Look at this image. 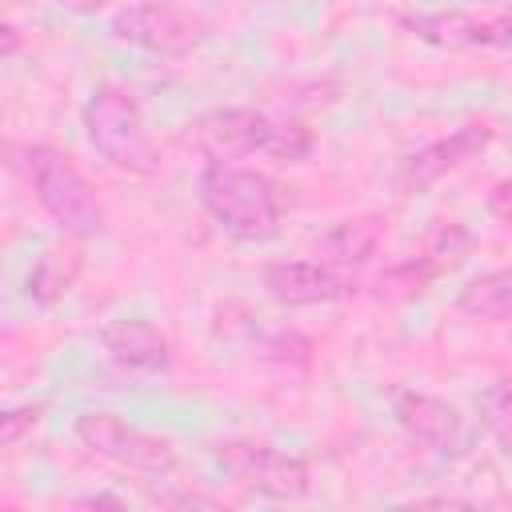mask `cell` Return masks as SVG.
I'll return each mask as SVG.
<instances>
[{"label":"cell","mask_w":512,"mask_h":512,"mask_svg":"<svg viewBox=\"0 0 512 512\" xmlns=\"http://www.w3.org/2000/svg\"><path fill=\"white\" fill-rule=\"evenodd\" d=\"M488 212H492V220L512 224V176H504L500 184H492V192H488Z\"/></svg>","instance_id":"cell-18"},{"label":"cell","mask_w":512,"mask_h":512,"mask_svg":"<svg viewBox=\"0 0 512 512\" xmlns=\"http://www.w3.org/2000/svg\"><path fill=\"white\" fill-rule=\"evenodd\" d=\"M192 132L212 160L260 152L280 164H300L316 148L312 128H304L300 120H288V116H272L264 108H216V112L200 116Z\"/></svg>","instance_id":"cell-2"},{"label":"cell","mask_w":512,"mask_h":512,"mask_svg":"<svg viewBox=\"0 0 512 512\" xmlns=\"http://www.w3.org/2000/svg\"><path fill=\"white\" fill-rule=\"evenodd\" d=\"M216 468L236 480L240 488L268 496V500H300L312 488V468L308 460L280 452L272 444H256V440H220L212 448Z\"/></svg>","instance_id":"cell-5"},{"label":"cell","mask_w":512,"mask_h":512,"mask_svg":"<svg viewBox=\"0 0 512 512\" xmlns=\"http://www.w3.org/2000/svg\"><path fill=\"white\" fill-rule=\"evenodd\" d=\"M392 416L416 444H424L440 456H456L464 448V416L440 396L412 392V388L396 392L392 396Z\"/></svg>","instance_id":"cell-11"},{"label":"cell","mask_w":512,"mask_h":512,"mask_svg":"<svg viewBox=\"0 0 512 512\" xmlns=\"http://www.w3.org/2000/svg\"><path fill=\"white\" fill-rule=\"evenodd\" d=\"M488 144H492V124H484V120H468V124L452 128L448 136H440V140H432V144H424V148H416V152H408L400 160V168H396V192L416 196V192L432 188L452 168L476 160Z\"/></svg>","instance_id":"cell-7"},{"label":"cell","mask_w":512,"mask_h":512,"mask_svg":"<svg viewBox=\"0 0 512 512\" xmlns=\"http://www.w3.org/2000/svg\"><path fill=\"white\" fill-rule=\"evenodd\" d=\"M200 204L208 216L240 244H264L280 232L284 220V196L280 184L268 180L264 172L228 164V160H208L200 172Z\"/></svg>","instance_id":"cell-1"},{"label":"cell","mask_w":512,"mask_h":512,"mask_svg":"<svg viewBox=\"0 0 512 512\" xmlns=\"http://www.w3.org/2000/svg\"><path fill=\"white\" fill-rule=\"evenodd\" d=\"M404 28L432 48H508L512 44V12H416L404 16Z\"/></svg>","instance_id":"cell-9"},{"label":"cell","mask_w":512,"mask_h":512,"mask_svg":"<svg viewBox=\"0 0 512 512\" xmlns=\"http://www.w3.org/2000/svg\"><path fill=\"white\" fill-rule=\"evenodd\" d=\"M264 292L284 308H312L344 300L352 280L328 260H276L264 268Z\"/></svg>","instance_id":"cell-10"},{"label":"cell","mask_w":512,"mask_h":512,"mask_svg":"<svg viewBox=\"0 0 512 512\" xmlns=\"http://www.w3.org/2000/svg\"><path fill=\"white\" fill-rule=\"evenodd\" d=\"M500 444H504V452L512 456V432H504V436H500Z\"/></svg>","instance_id":"cell-21"},{"label":"cell","mask_w":512,"mask_h":512,"mask_svg":"<svg viewBox=\"0 0 512 512\" xmlns=\"http://www.w3.org/2000/svg\"><path fill=\"white\" fill-rule=\"evenodd\" d=\"M88 144L120 172L128 176H152L160 172V148L148 132V120L136 104V96L120 84H96L92 96L80 108Z\"/></svg>","instance_id":"cell-3"},{"label":"cell","mask_w":512,"mask_h":512,"mask_svg":"<svg viewBox=\"0 0 512 512\" xmlns=\"http://www.w3.org/2000/svg\"><path fill=\"white\" fill-rule=\"evenodd\" d=\"M0 40H4V44H0V56H4V60H12V56H16V48H20V32H16V24H12V20L0 28Z\"/></svg>","instance_id":"cell-19"},{"label":"cell","mask_w":512,"mask_h":512,"mask_svg":"<svg viewBox=\"0 0 512 512\" xmlns=\"http://www.w3.org/2000/svg\"><path fill=\"white\" fill-rule=\"evenodd\" d=\"M80 268H84V260H80V252H76L72 244H52V248H44V252L36 256L32 272H28V300L40 304V308L64 300V296L72 292V284L80 280Z\"/></svg>","instance_id":"cell-13"},{"label":"cell","mask_w":512,"mask_h":512,"mask_svg":"<svg viewBox=\"0 0 512 512\" xmlns=\"http://www.w3.org/2000/svg\"><path fill=\"white\" fill-rule=\"evenodd\" d=\"M480 420L496 436L512 432V376H500L496 384L484 388V396H480Z\"/></svg>","instance_id":"cell-16"},{"label":"cell","mask_w":512,"mask_h":512,"mask_svg":"<svg viewBox=\"0 0 512 512\" xmlns=\"http://www.w3.org/2000/svg\"><path fill=\"white\" fill-rule=\"evenodd\" d=\"M24 176L40 200V208L76 240H92L104 232V208L84 180V172L52 144L24 148Z\"/></svg>","instance_id":"cell-4"},{"label":"cell","mask_w":512,"mask_h":512,"mask_svg":"<svg viewBox=\"0 0 512 512\" xmlns=\"http://www.w3.org/2000/svg\"><path fill=\"white\" fill-rule=\"evenodd\" d=\"M380 232H384V220L380 216H348L340 224H332L320 240H316V256L328 260V264H364L376 244H380Z\"/></svg>","instance_id":"cell-14"},{"label":"cell","mask_w":512,"mask_h":512,"mask_svg":"<svg viewBox=\"0 0 512 512\" xmlns=\"http://www.w3.org/2000/svg\"><path fill=\"white\" fill-rule=\"evenodd\" d=\"M76 508H124V500H116V496H84V500H76Z\"/></svg>","instance_id":"cell-20"},{"label":"cell","mask_w":512,"mask_h":512,"mask_svg":"<svg viewBox=\"0 0 512 512\" xmlns=\"http://www.w3.org/2000/svg\"><path fill=\"white\" fill-rule=\"evenodd\" d=\"M112 36L144 52H156V56H184L200 44V24L176 12L172 4L140 0L112 16Z\"/></svg>","instance_id":"cell-8"},{"label":"cell","mask_w":512,"mask_h":512,"mask_svg":"<svg viewBox=\"0 0 512 512\" xmlns=\"http://www.w3.org/2000/svg\"><path fill=\"white\" fill-rule=\"evenodd\" d=\"M76 440H80L92 456L112 460V464L132 468V472L168 476V472L176 468V448H172V440L152 436V432L128 424V420L116 416V412H84V416H76Z\"/></svg>","instance_id":"cell-6"},{"label":"cell","mask_w":512,"mask_h":512,"mask_svg":"<svg viewBox=\"0 0 512 512\" xmlns=\"http://www.w3.org/2000/svg\"><path fill=\"white\" fill-rule=\"evenodd\" d=\"M100 348L120 368H132V372H164L172 364V348H168L164 332L152 320H140V316L108 320L100 328Z\"/></svg>","instance_id":"cell-12"},{"label":"cell","mask_w":512,"mask_h":512,"mask_svg":"<svg viewBox=\"0 0 512 512\" xmlns=\"http://www.w3.org/2000/svg\"><path fill=\"white\" fill-rule=\"evenodd\" d=\"M40 420V404H20V408H8L0 416V444L4 448H16L24 440V432H32Z\"/></svg>","instance_id":"cell-17"},{"label":"cell","mask_w":512,"mask_h":512,"mask_svg":"<svg viewBox=\"0 0 512 512\" xmlns=\"http://www.w3.org/2000/svg\"><path fill=\"white\" fill-rule=\"evenodd\" d=\"M456 308L472 320H512V268H492L472 276L460 292H456Z\"/></svg>","instance_id":"cell-15"}]
</instances>
